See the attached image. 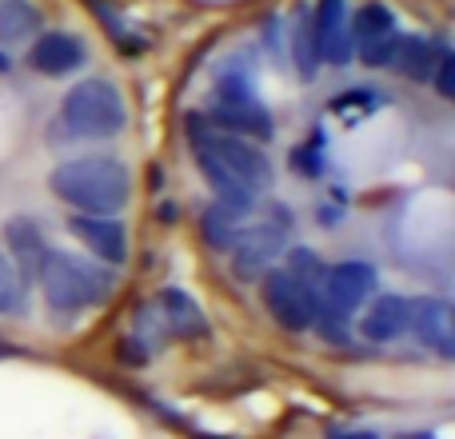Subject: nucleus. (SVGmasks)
Returning <instances> with one entry per match:
<instances>
[{
    "label": "nucleus",
    "mask_w": 455,
    "mask_h": 439,
    "mask_svg": "<svg viewBox=\"0 0 455 439\" xmlns=\"http://www.w3.org/2000/svg\"><path fill=\"white\" fill-rule=\"evenodd\" d=\"M56 200L76 208V216H116L132 196V172L116 156H80L48 176Z\"/></svg>",
    "instance_id": "1"
},
{
    "label": "nucleus",
    "mask_w": 455,
    "mask_h": 439,
    "mask_svg": "<svg viewBox=\"0 0 455 439\" xmlns=\"http://www.w3.org/2000/svg\"><path fill=\"white\" fill-rule=\"evenodd\" d=\"M36 280L48 307H56V312H84L112 291V275L104 272V264H92V259L60 248H48Z\"/></svg>",
    "instance_id": "2"
},
{
    "label": "nucleus",
    "mask_w": 455,
    "mask_h": 439,
    "mask_svg": "<svg viewBox=\"0 0 455 439\" xmlns=\"http://www.w3.org/2000/svg\"><path fill=\"white\" fill-rule=\"evenodd\" d=\"M60 124L80 140H112L128 124V104L112 80H80L60 100Z\"/></svg>",
    "instance_id": "3"
},
{
    "label": "nucleus",
    "mask_w": 455,
    "mask_h": 439,
    "mask_svg": "<svg viewBox=\"0 0 455 439\" xmlns=\"http://www.w3.org/2000/svg\"><path fill=\"white\" fill-rule=\"evenodd\" d=\"M188 136H192V148H200L212 160H220L228 172H232L240 184H248L251 192H259V188L272 184V160H267L264 148H256L251 140L208 124V116H200V112L188 120Z\"/></svg>",
    "instance_id": "4"
},
{
    "label": "nucleus",
    "mask_w": 455,
    "mask_h": 439,
    "mask_svg": "<svg viewBox=\"0 0 455 439\" xmlns=\"http://www.w3.org/2000/svg\"><path fill=\"white\" fill-rule=\"evenodd\" d=\"M208 124L243 136V140H272V132H275L272 112H267L264 100L256 96L251 80L248 76H235V72L216 84L212 116H208Z\"/></svg>",
    "instance_id": "5"
},
{
    "label": "nucleus",
    "mask_w": 455,
    "mask_h": 439,
    "mask_svg": "<svg viewBox=\"0 0 455 439\" xmlns=\"http://www.w3.org/2000/svg\"><path fill=\"white\" fill-rule=\"evenodd\" d=\"M288 227H291L288 208H275L272 220H264V224H251V227H243V232L235 235L232 256H235V267L243 272V280H256V275H264L267 267H272V259L283 251Z\"/></svg>",
    "instance_id": "6"
},
{
    "label": "nucleus",
    "mask_w": 455,
    "mask_h": 439,
    "mask_svg": "<svg viewBox=\"0 0 455 439\" xmlns=\"http://www.w3.org/2000/svg\"><path fill=\"white\" fill-rule=\"evenodd\" d=\"M259 291H264V307L272 312V320L280 323V328L304 331L307 323H312V315H315L312 296H307V291L299 288L288 272H283V267H267Z\"/></svg>",
    "instance_id": "7"
},
{
    "label": "nucleus",
    "mask_w": 455,
    "mask_h": 439,
    "mask_svg": "<svg viewBox=\"0 0 455 439\" xmlns=\"http://www.w3.org/2000/svg\"><path fill=\"white\" fill-rule=\"evenodd\" d=\"M312 36H315V56L320 64H352L355 44H352V28H347V4L344 0H320L312 12Z\"/></svg>",
    "instance_id": "8"
},
{
    "label": "nucleus",
    "mask_w": 455,
    "mask_h": 439,
    "mask_svg": "<svg viewBox=\"0 0 455 439\" xmlns=\"http://www.w3.org/2000/svg\"><path fill=\"white\" fill-rule=\"evenodd\" d=\"M68 232L92 256H100V264H124L128 259V232L116 216H68Z\"/></svg>",
    "instance_id": "9"
},
{
    "label": "nucleus",
    "mask_w": 455,
    "mask_h": 439,
    "mask_svg": "<svg viewBox=\"0 0 455 439\" xmlns=\"http://www.w3.org/2000/svg\"><path fill=\"white\" fill-rule=\"evenodd\" d=\"M408 328L419 336V344L440 352L443 360L455 355V331H451V307L448 299H435V296H424V299H411V320Z\"/></svg>",
    "instance_id": "10"
},
{
    "label": "nucleus",
    "mask_w": 455,
    "mask_h": 439,
    "mask_svg": "<svg viewBox=\"0 0 455 439\" xmlns=\"http://www.w3.org/2000/svg\"><path fill=\"white\" fill-rule=\"evenodd\" d=\"M84 60H88V48H84V40L72 36V32H44L28 52V64L36 72H44V76H68V72H76Z\"/></svg>",
    "instance_id": "11"
},
{
    "label": "nucleus",
    "mask_w": 455,
    "mask_h": 439,
    "mask_svg": "<svg viewBox=\"0 0 455 439\" xmlns=\"http://www.w3.org/2000/svg\"><path fill=\"white\" fill-rule=\"evenodd\" d=\"M4 243H8V259L16 264V272H20L24 288H28L32 280H36L40 264H44L48 256V240L44 232H40V224H32V220L16 216L4 224Z\"/></svg>",
    "instance_id": "12"
},
{
    "label": "nucleus",
    "mask_w": 455,
    "mask_h": 439,
    "mask_svg": "<svg viewBox=\"0 0 455 439\" xmlns=\"http://www.w3.org/2000/svg\"><path fill=\"white\" fill-rule=\"evenodd\" d=\"M152 307H156V315H160V323H164L168 336H176V339H204L208 336V320H204V312L196 307V299H192L188 291L164 288Z\"/></svg>",
    "instance_id": "13"
},
{
    "label": "nucleus",
    "mask_w": 455,
    "mask_h": 439,
    "mask_svg": "<svg viewBox=\"0 0 455 439\" xmlns=\"http://www.w3.org/2000/svg\"><path fill=\"white\" fill-rule=\"evenodd\" d=\"M411 320V299L408 296H379L376 304L363 312L360 320V336L371 339V344H392L408 331Z\"/></svg>",
    "instance_id": "14"
},
{
    "label": "nucleus",
    "mask_w": 455,
    "mask_h": 439,
    "mask_svg": "<svg viewBox=\"0 0 455 439\" xmlns=\"http://www.w3.org/2000/svg\"><path fill=\"white\" fill-rule=\"evenodd\" d=\"M443 48L427 36H400V48H395V68L403 72L408 80H432L435 60H440Z\"/></svg>",
    "instance_id": "15"
},
{
    "label": "nucleus",
    "mask_w": 455,
    "mask_h": 439,
    "mask_svg": "<svg viewBox=\"0 0 455 439\" xmlns=\"http://www.w3.org/2000/svg\"><path fill=\"white\" fill-rule=\"evenodd\" d=\"M243 216H248V208H232V204H220V200H216V204L208 208L204 216H200L204 240L212 243L216 251H232L235 235L243 232Z\"/></svg>",
    "instance_id": "16"
},
{
    "label": "nucleus",
    "mask_w": 455,
    "mask_h": 439,
    "mask_svg": "<svg viewBox=\"0 0 455 439\" xmlns=\"http://www.w3.org/2000/svg\"><path fill=\"white\" fill-rule=\"evenodd\" d=\"M196 152V164L204 168V176H208V184H212V192H216V200L220 204H232V208H251V200H256V192L248 188V184H240L232 172L220 164V160H212L208 152H200V148H192Z\"/></svg>",
    "instance_id": "17"
},
{
    "label": "nucleus",
    "mask_w": 455,
    "mask_h": 439,
    "mask_svg": "<svg viewBox=\"0 0 455 439\" xmlns=\"http://www.w3.org/2000/svg\"><path fill=\"white\" fill-rule=\"evenodd\" d=\"M40 28V8L32 0H0V44L28 40Z\"/></svg>",
    "instance_id": "18"
},
{
    "label": "nucleus",
    "mask_w": 455,
    "mask_h": 439,
    "mask_svg": "<svg viewBox=\"0 0 455 439\" xmlns=\"http://www.w3.org/2000/svg\"><path fill=\"white\" fill-rule=\"evenodd\" d=\"M352 44H371V40L395 36V12L387 4H363L355 16H347Z\"/></svg>",
    "instance_id": "19"
},
{
    "label": "nucleus",
    "mask_w": 455,
    "mask_h": 439,
    "mask_svg": "<svg viewBox=\"0 0 455 439\" xmlns=\"http://www.w3.org/2000/svg\"><path fill=\"white\" fill-rule=\"evenodd\" d=\"M283 272L291 275V280L299 283V288L312 296V304H320V288H323V259L315 256V251H307V248H296L288 256V267Z\"/></svg>",
    "instance_id": "20"
},
{
    "label": "nucleus",
    "mask_w": 455,
    "mask_h": 439,
    "mask_svg": "<svg viewBox=\"0 0 455 439\" xmlns=\"http://www.w3.org/2000/svg\"><path fill=\"white\" fill-rule=\"evenodd\" d=\"M291 60H296L299 76L312 80L315 68H320V56H315V36H312V12H304L291 28Z\"/></svg>",
    "instance_id": "21"
},
{
    "label": "nucleus",
    "mask_w": 455,
    "mask_h": 439,
    "mask_svg": "<svg viewBox=\"0 0 455 439\" xmlns=\"http://www.w3.org/2000/svg\"><path fill=\"white\" fill-rule=\"evenodd\" d=\"M24 304V280L20 272H16V264L0 251V315L16 312V307Z\"/></svg>",
    "instance_id": "22"
},
{
    "label": "nucleus",
    "mask_w": 455,
    "mask_h": 439,
    "mask_svg": "<svg viewBox=\"0 0 455 439\" xmlns=\"http://www.w3.org/2000/svg\"><path fill=\"white\" fill-rule=\"evenodd\" d=\"M88 8H92L96 16H100V24H108V32L116 40H124L128 48H132V40H128V28H124V12H120L116 4H112V0H88ZM128 56H136V48Z\"/></svg>",
    "instance_id": "23"
},
{
    "label": "nucleus",
    "mask_w": 455,
    "mask_h": 439,
    "mask_svg": "<svg viewBox=\"0 0 455 439\" xmlns=\"http://www.w3.org/2000/svg\"><path fill=\"white\" fill-rule=\"evenodd\" d=\"M395 48H400V36H384V40H371V44H360V60L368 68H387L395 60Z\"/></svg>",
    "instance_id": "24"
},
{
    "label": "nucleus",
    "mask_w": 455,
    "mask_h": 439,
    "mask_svg": "<svg viewBox=\"0 0 455 439\" xmlns=\"http://www.w3.org/2000/svg\"><path fill=\"white\" fill-rule=\"evenodd\" d=\"M432 80H435V92H440L443 100H451V96H455V56L451 52H440Z\"/></svg>",
    "instance_id": "25"
},
{
    "label": "nucleus",
    "mask_w": 455,
    "mask_h": 439,
    "mask_svg": "<svg viewBox=\"0 0 455 439\" xmlns=\"http://www.w3.org/2000/svg\"><path fill=\"white\" fill-rule=\"evenodd\" d=\"M120 355H124L128 363H144V360H148V347H144V339L124 336V344H120Z\"/></svg>",
    "instance_id": "26"
},
{
    "label": "nucleus",
    "mask_w": 455,
    "mask_h": 439,
    "mask_svg": "<svg viewBox=\"0 0 455 439\" xmlns=\"http://www.w3.org/2000/svg\"><path fill=\"white\" fill-rule=\"evenodd\" d=\"M328 439H379L376 432H344V427H331Z\"/></svg>",
    "instance_id": "27"
},
{
    "label": "nucleus",
    "mask_w": 455,
    "mask_h": 439,
    "mask_svg": "<svg viewBox=\"0 0 455 439\" xmlns=\"http://www.w3.org/2000/svg\"><path fill=\"white\" fill-rule=\"evenodd\" d=\"M336 220H339V216H336V208H328V204L320 208V224H336Z\"/></svg>",
    "instance_id": "28"
},
{
    "label": "nucleus",
    "mask_w": 455,
    "mask_h": 439,
    "mask_svg": "<svg viewBox=\"0 0 455 439\" xmlns=\"http://www.w3.org/2000/svg\"><path fill=\"white\" fill-rule=\"evenodd\" d=\"M8 68H12V56H8V52H0V72H8Z\"/></svg>",
    "instance_id": "29"
}]
</instances>
